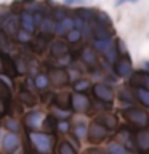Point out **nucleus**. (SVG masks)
Here are the masks:
<instances>
[{"mask_svg": "<svg viewBox=\"0 0 149 154\" xmlns=\"http://www.w3.org/2000/svg\"><path fill=\"white\" fill-rule=\"evenodd\" d=\"M5 127H7L8 130H11V132H18V128H19V125H18V122L14 119H7L5 120Z\"/></svg>", "mask_w": 149, "mask_h": 154, "instance_id": "33", "label": "nucleus"}, {"mask_svg": "<svg viewBox=\"0 0 149 154\" xmlns=\"http://www.w3.org/2000/svg\"><path fill=\"white\" fill-rule=\"evenodd\" d=\"M58 128H59L61 132H67V130H69V124L67 122H59L58 124Z\"/></svg>", "mask_w": 149, "mask_h": 154, "instance_id": "38", "label": "nucleus"}, {"mask_svg": "<svg viewBox=\"0 0 149 154\" xmlns=\"http://www.w3.org/2000/svg\"><path fill=\"white\" fill-rule=\"evenodd\" d=\"M106 135H108V128L103 127L101 124H98L96 120L90 125V128H88V138H90L91 143H101L106 138Z\"/></svg>", "mask_w": 149, "mask_h": 154, "instance_id": "6", "label": "nucleus"}, {"mask_svg": "<svg viewBox=\"0 0 149 154\" xmlns=\"http://www.w3.org/2000/svg\"><path fill=\"white\" fill-rule=\"evenodd\" d=\"M138 0H115V5H123V3H136Z\"/></svg>", "mask_w": 149, "mask_h": 154, "instance_id": "40", "label": "nucleus"}, {"mask_svg": "<svg viewBox=\"0 0 149 154\" xmlns=\"http://www.w3.org/2000/svg\"><path fill=\"white\" fill-rule=\"evenodd\" d=\"M135 144L141 154H149V130H138L135 133Z\"/></svg>", "mask_w": 149, "mask_h": 154, "instance_id": "5", "label": "nucleus"}, {"mask_svg": "<svg viewBox=\"0 0 149 154\" xmlns=\"http://www.w3.org/2000/svg\"><path fill=\"white\" fill-rule=\"evenodd\" d=\"M123 117L132 125L139 128H146L149 125V114L141 108H128L123 111Z\"/></svg>", "mask_w": 149, "mask_h": 154, "instance_id": "2", "label": "nucleus"}, {"mask_svg": "<svg viewBox=\"0 0 149 154\" xmlns=\"http://www.w3.org/2000/svg\"><path fill=\"white\" fill-rule=\"evenodd\" d=\"M0 47L3 48V51H8V34L0 31Z\"/></svg>", "mask_w": 149, "mask_h": 154, "instance_id": "32", "label": "nucleus"}, {"mask_svg": "<svg viewBox=\"0 0 149 154\" xmlns=\"http://www.w3.org/2000/svg\"><path fill=\"white\" fill-rule=\"evenodd\" d=\"M119 98L123 100V101H127V103H133V95H130L128 91H127V88H122V90H120Z\"/></svg>", "mask_w": 149, "mask_h": 154, "instance_id": "34", "label": "nucleus"}, {"mask_svg": "<svg viewBox=\"0 0 149 154\" xmlns=\"http://www.w3.org/2000/svg\"><path fill=\"white\" fill-rule=\"evenodd\" d=\"M136 98L139 100V103H143L146 108H149V90L136 88Z\"/></svg>", "mask_w": 149, "mask_h": 154, "instance_id": "24", "label": "nucleus"}, {"mask_svg": "<svg viewBox=\"0 0 149 154\" xmlns=\"http://www.w3.org/2000/svg\"><path fill=\"white\" fill-rule=\"evenodd\" d=\"M27 137H29V140H31L32 146L35 148V151L42 152V154H48L51 151L53 140H55L53 135H50V133H38V132L31 130V132H27Z\"/></svg>", "mask_w": 149, "mask_h": 154, "instance_id": "1", "label": "nucleus"}, {"mask_svg": "<svg viewBox=\"0 0 149 154\" xmlns=\"http://www.w3.org/2000/svg\"><path fill=\"white\" fill-rule=\"evenodd\" d=\"M35 87L38 90H45L47 87H48V77L45 75V74H38V75H35Z\"/></svg>", "mask_w": 149, "mask_h": 154, "instance_id": "27", "label": "nucleus"}, {"mask_svg": "<svg viewBox=\"0 0 149 154\" xmlns=\"http://www.w3.org/2000/svg\"><path fill=\"white\" fill-rule=\"evenodd\" d=\"M93 45H95L96 50H99V51H103L104 55H108V58L111 61H114L115 50L112 47V40H111V38H96L93 42Z\"/></svg>", "mask_w": 149, "mask_h": 154, "instance_id": "7", "label": "nucleus"}, {"mask_svg": "<svg viewBox=\"0 0 149 154\" xmlns=\"http://www.w3.org/2000/svg\"><path fill=\"white\" fill-rule=\"evenodd\" d=\"M3 27H5V32L7 34H16V31H18V18L16 16H8L3 23Z\"/></svg>", "mask_w": 149, "mask_h": 154, "instance_id": "20", "label": "nucleus"}, {"mask_svg": "<svg viewBox=\"0 0 149 154\" xmlns=\"http://www.w3.org/2000/svg\"><path fill=\"white\" fill-rule=\"evenodd\" d=\"M93 95L103 103H112L114 101V90L106 84H95L93 85Z\"/></svg>", "mask_w": 149, "mask_h": 154, "instance_id": "3", "label": "nucleus"}, {"mask_svg": "<svg viewBox=\"0 0 149 154\" xmlns=\"http://www.w3.org/2000/svg\"><path fill=\"white\" fill-rule=\"evenodd\" d=\"M85 154H109V152L103 151V149H88Z\"/></svg>", "mask_w": 149, "mask_h": 154, "instance_id": "39", "label": "nucleus"}, {"mask_svg": "<svg viewBox=\"0 0 149 154\" xmlns=\"http://www.w3.org/2000/svg\"><path fill=\"white\" fill-rule=\"evenodd\" d=\"M71 106L74 108V111H79V112H84V111L88 109L90 106V100L87 98L84 93H75L71 96Z\"/></svg>", "mask_w": 149, "mask_h": 154, "instance_id": "9", "label": "nucleus"}, {"mask_svg": "<svg viewBox=\"0 0 149 154\" xmlns=\"http://www.w3.org/2000/svg\"><path fill=\"white\" fill-rule=\"evenodd\" d=\"M130 84H132L135 88H146L149 90V72L146 71H136L130 79Z\"/></svg>", "mask_w": 149, "mask_h": 154, "instance_id": "8", "label": "nucleus"}, {"mask_svg": "<svg viewBox=\"0 0 149 154\" xmlns=\"http://www.w3.org/2000/svg\"><path fill=\"white\" fill-rule=\"evenodd\" d=\"M90 80H87V79H77L75 82H74V90L77 91V93H84V91H87L90 88Z\"/></svg>", "mask_w": 149, "mask_h": 154, "instance_id": "23", "label": "nucleus"}, {"mask_svg": "<svg viewBox=\"0 0 149 154\" xmlns=\"http://www.w3.org/2000/svg\"><path fill=\"white\" fill-rule=\"evenodd\" d=\"M53 101H55V104H56L58 109L67 111V109L71 108V95L69 93H58Z\"/></svg>", "mask_w": 149, "mask_h": 154, "instance_id": "15", "label": "nucleus"}, {"mask_svg": "<svg viewBox=\"0 0 149 154\" xmlns=\"http://www.w3.org/2000/svg\"><path fill=\"white\" fill-rule=\"evenodd\" d=\"M0 71H2V61H0Z\"/></svg>", "mask_w": 149, "mask_h": 154, "instance_id": "43", "label": "nucleus"}, {"mask_svg": "<svg viewBox=\"0 0 149 154\" xmlns=\"http://www.w3.org/2000/svg\"><path fill=\"white\" fill-rule=\"evenodd\" d=\"M0 141H2L3 151H7V152L16 151V148L19 146V138L14 133H7L2 140H0Z\"/></svg>", "mask_w": 149, "mask_h": 154, "instance_id": "11", "label": "nucleus"}, {"mask_svg": "<svg viewBox=\"0 0 149 154\" xmlns=\"http://www.w3.org/2000/svg\"><path fill=\"white\" fill-rule=\"evenodd\" d=\"M50 77H51V82H53L56 87H62V85H66L67 82H69V74H67V71H64L62 67L51 69Z\"/></svg>", "mask_w": 149, "mask_h": 154, "instance_id": "10", "label": "nucleus"}, {"mask_svg": "<svg viewBox=\"0 0 149 154\" xmlns=\"http://www.w3.org/2000/svg\"><path fill=\"white\" fill-rule=\"evenodd\" d=\"M0 61H2V67H3V72L10 77H14L18 74L16 72V66H14V61L10 58L8 53H2L0 55Z\"/></svg>", "mask_w": 149, "mask_h": 154, "instance_id": "12", "label": "nucleus"}, {"mask_svg": "<svg viewBox=\"0 0 149 154\" xmlns=\"http://www.w3.org/2000/svg\"><path fill=\"white\" fill-rule=\"evenodd\" d=\"M24 122H26V125L31 130H35V128H38L42 125V122H43V114L42 112H31V114H27L26 116V119H24Z\"/></svg>", "mask_w": 149, "mask_h": 154, "instance_id": "14", "label": "nucleus"}, {"mask_svg": "<svg viewBox=\"0 0 149 154\" xmlns=\"http://www.w3.org/2000/svg\"><path fill=\"white\" fill-rule=\"evenodd\" d=\"M0 100H2L7 106L10 104V101H11V90H10V87L5 84L3 80H0Z\"/></svg>", "mask_w": 149, "mask_h": 154, "instance_id": "21", "label": "nucleus"}, {"mask_svg": "<svg viewBox=\"0 0 149 154\" xmlns=\"http://www.w3.org/2000/svg\"><path fill=\"white\" fill-rule=\"evenodd\" d=\"M95 18H96V23L101 24L103 27H108V29L112 27V21H111V18H109L106 13H103V11H96V13H95Z\"/></svg>", "mask_w": 149, "mask_h": 154, "instance_id": "22", "label": "nucleus"}, {"mask_svg": "<svg viewBox=\"0 0 149 154\" xmlns=\"http://www.w3.org/2000/svg\"><path fill=\"white\" fill-rule=\"evenodd\" d=\"M109 154H128V151L127 149H125V146L122 143H111L109 144Z\"/></svg>", "mask_w": 149, "mask_h": 154, "instance_id": "25", "label": "nucleus"}, {"mask_svg": "<svg viewBox=\"0 0 149 154\" xmlns=\"http://www.w3.org/2000/svg\"><path fill=\"white\" fill-rule=\"evenodd\" d=\"M64 16H66V14H64V11H62L61 8H58V10H56V13H55V18L58 19V21H61V19L64 18Z\"/></svg>", "mask_w": 149, "mask_h": 154, "instance_id": "37", "label": "nucleus"}, {"mask_svg": "<svg viewBox=\"0 0 149 154\" xmlns=\"http://www.w3.org/2000/svg\"><path fill=\"white\" fill-rule=\"evenodd\" d=\"M67 42H71V43H75V42H79L80 38H82V34L79 29H71V31H67Z\"/></svg>", "mask_w": 149, "mask_h": 154, "instance_id": "30", "label": "nucleus"}, {"mask_svg": "<svg viewBox=\"0 0 149 154\" xmlns=\"http://www.w3.org/2000/svg\"><path fill=\"white\" fill-rule=\"evenodd\" d=\"M67 51H69V50H67V45H66L64 42L55 40V42L51 43V55H53V56L61 58V56H64Z\"/></svg>", "mask_w": 149, "mask_h": 154, "instance_id": "17", "label": "nucleus"}, {"mask_svg": "<svg viewBox=\"0 0 149 154\" xmlns=\"http://www.w3.org/2000/svg\"><path fill=\"white\" fill-rule=\"evenodd\" d=\"M114 69H115V74H117L119 77H127V75L132 74L133 64H132V60L128 58V55H123L122 58L115 60Z\"/></svg>", "mask_w": 149, "mask_h": 154, "instance_id": "4", "label": "nucleus"}, {"mask_svg": "<svg viewBox=\"0 0 149 154\" xmlns=\"http://www.w3.org/2000/svg\"><path fill=\"white\" fill-rule=\"evenodd\" d=\"M5 109H7V104H5L3 101L0 100V117H2V116L5 114Z\"/></svg>", "mask_w": 149, "mask_h": 154, "instance_id": "42", "label": "nucleus"}, {"mask_svg": "<svg viewBox=\"0 0 149 154\" xmlns=\"http://www.w3.org/2000/svg\"><path fill=\"white\" fill-rule=\"evenodd\" d=\"M19 24H21V27L24 29V31H27V32H31V34L35 31V21H34L32 13H29V11H23L21 13Z\"/></svg>", "mask_w": 149, "mask_h": 154, "instance_id": "13", "label": "nucleus"}, {"mask_svg": "<svg viewBox=\"0 0 149 154\" xmlns=\"http://www.w3.org/2000/svg\"><path fill=\"white\" fill-rule=\"evenodd\" d=\"M53 120H55V119H53V116H48L47 120H45V122H42V124H45V127H47L48 130H53V128H55V125H53Z\"/></svg>", "mask_w": 149, "mask_h": 154, "instance_id": "36", "label": "nucleus"}, {"mask_svg": "<svg viewBox=\"0 0 149 154\" xmlns=\"http://www.w3.org/2000/svg\"><path fill=\"white\" fill-rule=\"evenodd\" d=\"M85 0H64L66 5H79V3H84Z\"/></svg>", "mask_w": 149, "mask_h": 154, "instance_id": "41", "label": "nucleus"}, {"mask_svg": "<svg viewBox=\"0 0 149 154\" xmlns=\"http://www.w3.org/2000/svg\"><path fill=\"white\" fill-rule=\"evenodd\" d=\"M38 26H40V32L43 35H50V34L55 32V23H53L50 18H42V21L38 23Z\"/></svg>", "mask_w": 149, "mask_h": 154, "instance_id": "19", "label": "nucleus"}, {"mask_svg": "<svg viewBox=\"0 0 149 154\" xmlns=\"http://www.w3.org/2000/svg\"><path fill=\"white\" fill-rule=\"evenodd\" d=\"M82 60H84L87 64H95L96 58H95L93 50H91V48H84V51H82Z\"/></svg>", "mask_w": 149, "mask_h": 154, "instance_id": "26", "label": "nucleus"}, {"mask_svg": "<svg viewBox=\"0 0 149 154\" xmlns=\"http://www.w3.org/2000/svg\"><path fill=\"white\" fill-rule=\"evenodd\" d=\"M19 101H21L23 104H26V106H35L37 104L35 96H34L29 90H26V88L19 90Z\"/></svg>", "mask_w": 149, "mask_h": 154, "instance_id": "18", "label": "nucleus"}, {"mask_svg": "<svg viewBox=\"0 0 149 154\" xmlns=\"http://www.w3.org/2000/svg\"><path fill=\"white\" fill-rule=\"evenodd\" d=\"M96 122L101 124L108 130L117 127V119H115L114 116H111V114H103V116H99V117H96Z\"/></svg>", "mask_w": 149, "mask_h": 154, "instance_id": "16", "label": "nucleus"}, {"mask_svg": "<svg viewBox=\"0 0 149 154\" xmlns=\"http://www.w3.org/2000/svg\"><path fill=\"white\" fill-rule=\"evenodd\" d=\"M58 152H59V154H77V152H75V149H74V146H72L71 143H67V141L61 143L59 151H58Z\"/></svg>", "mask_w": 149, "mask_h": 154, "instance_id": "31", "label": "nucleus"}, {"mask_svg": "<svg viewBox=\"0 0 149 154\" xmlns=\"http://www.w3.org/2000/svg\"><path fill=\"white\" fill-rule=\"evenodd\" d=\"M74 133H75V137L77 138H84L85 135H87V130H85V125L84 124H79V125H75V130H74Z\"/></svg>", "mask_w": 149, "mask_h": 154, "instance_id": "35", "label": "nucleus"}, {"mask_svg": "<svg viewBox=\"0 0 149 154\" xmlns=\"http://www.w3.org/2000/svg\"><path fill=\"white\" fill-rule=\"evenodd\" d=\"M75 13H77V16L82 18L84 21H91V19L95 18L93 11H91V10H88V8H80V10H77Z\"/></svg>", "mask_w": 149, "mask_h": 154, "instance_id": "28", "label": "nucleus"}, {"mask_svg": "<svg viewBox=\"0 0 149 154\" xmlns=\"http://www.w3.org/2000/svg\"><path fill=\"white\" fill-rule=\"evenodd\" d=\"M14 37H16V40L21 42V43H29V42H31V32L24 31V29H21V31H16Z\"/></svg>", "mask_w": 149, "mask_h": 154, "instance_id": "29", "label": "nucleus"}]
</instances>
